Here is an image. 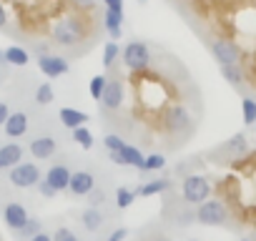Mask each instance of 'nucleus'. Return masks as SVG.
<instances>
[{
    "mask_svg": "<svg viewBox=\"0 0 256 241\" xmlns=\"http://www.w3.org/2000/svg\"><path fill=\"white\" fill-rule=\"evenodd\" d=\"M83 38H86V26H83V20L76 18V16L60 18V20L56 23V28H53V40H56L58 46H63V48H73V46H78Z\"/></svg>",
    "mask_w": 256,
    "mask_h": 241,
    "instance_id": "obj_1",
    "label": "nucleus"
},
{
    "mask_svg": "<svg viewBox=\"0 0 256 241\" xmlns=\"http://www.w3.org/2000/svg\"><path fill=\"white\" fill-rule=\"evenodd\" d=\"M120 58H123V66L131 73H141L151 66V48L144 40H131L120 50Z\"/></svg>",
    "mask_w": 256,
    "mask_h": 241,
    "instance_id": "obj_2",
    "label": "nucleus"
},
{
    "mask_svg": "<svg viewBox=\"0 0 256 241\" xmlns=\"http://www.w3.org/2000/svg\"><path fill=\"white\" fill-rule=\"evenodd\" d=\"M208 194H211L208 178H204V176H198V174H191V176L184 178L181 196H184V201H186L188 206H201V204L208 198Z\"/></svg>",
    "mask_w": 256,
    "mask_h": 241,
    "instance_id": "obj_3",
    "label": "nucleus"
},
{
    "mask_svg": "<svg viewBox=\"0 0 256 241\" xmlns=\"http://www.w3.org/2000/svg\"><path fill=\"white\" fill-rule=\"evenodd\" d=\"M196 221L204 226H224L228 221V208L218 198H206L201 206H196Z\"/></svg>",
    "mask_w": 256,
    "mask_h": 241,
    "instance_id": "obj_4",
    "label": "nucleus"
},
{
    "mask_svg": "<svg viewBox=\"0 0 256 241\" xmlns=\"http://www.w3.org/2000/svg\"><path fill=\"white\" fill-rule=\"evenodd\" d=\"M164 128H166V134H171V136H181L184 131H188L191 128V113L186 110V106H181V103H176V106H171L166 113H164Z\"/></svg>",
    "mask_w": 256,
    "mask_h": 241,
    "instance_id": "obj_5",
    "label": "nucleus"
},
{
    "mask_svg": "<svg viewBox=\"0 0 256 241\" xmlns=\"http://www.w3.org/2000/svg\"><path fill=\"white\" fill-rule=\"evenodd\" d=\"M211 56L216 58L218 66H238L241 48L228 38H216V40H211Z\"/></svg>",
    "mask_w": 256,
    "mask_h": 241,
    "instance_id": "obj_6",
    "label": "nucleus"
},
{
    "mask_svg": "<svg viewBox=\"0 0 256 241\" xmlns=\"http://www.w3.org/2000/svg\"><path fill=\"white\" fill-rule=\"evenodd\" d=\"M40 168L36 164H18L16 168H10V184L16 188H33L40 184Z\"/></svg>",
    "mask_w": 256,
    "mask_h": 241,
    "instance_id": "obj_7",
    "label": "nucleus"
},
{
    "mask_svg": "<svg viewBox=\"0 0 256 241\" xmlns=\"http://www.w3.org/2000/svg\"><path fill=\"white\" fill-rule=\"evenodd\" d=\"M38 68H40V73L48 76V78H60V76H66V73L70 70L68 60H66L63 56H53V53L40 56V58H38Z\"/></svg>",
    "mask_w": 256,
    "mask_h": 241,
    "instance_id": "obj_8",
    "label": "nucleus"
},
{
    "mask_svg": "<svg viewBox=\"0 0 256 241\" xmlns=\"http://www.w3.org/2000/svg\"><path fill=\"white\" fill-rule=\"evenodd\" d=\"M106 110H118L123 106V80L120 78H108V86L98 100Z\"/></svg>",
    "mask_w": 256,
    "mask_h": 241,
    "instance_id": "obj_9",
    "label": "nucleus"
},
{
    "mask_svg": "<svg viewBox=\"0 0 256 241\" xmlns=\"http://www.w3.org/2000/svg\"><path fill=\"white\" fill-rule=\"evenodd\" d=\"M28 218H30V216H28V211H26L23 204L8 201V204L3 206V221H6V226H8L10 231H20V228L26 226Z\"/></svg>",
    "mask_w": 256,
    "mask_h": 241,
    "instance_id": "obj_10",
    "label": "nucleus"
},
{
    "mask_svg": "<svg viewBox=\"0 0 256 241\" xmlns=\"http://www.w3.org/2000/svg\"><path fill=\"white\" fill-rule=\"evenodd\" d=\"M96 188V176L90 174V171H76L73 176H70V184H68V194L70 196H76V198H80V196H88L90 191Z\"/></svg>",
    "mask_w": 256,
    "mask_h": 241,
    "instance_id": "obj_11",
    "label": "nucleus"
},
{
    "mask_svg": "<svg viewBox=\"0 0 256 241\" xmlns=\"http://www.w3.org/2000/svg\"><path fill=\"white\" fill-rule=\"evenodd\" d=\"M110 156V161L113 164H118V166H134V168H144V161H146V156L136 148V146H123L120 151H116V154H108Z\"/></svg>",
    "mask_w": 256,
    "mask_h": 241,
    "instance_id": "obj_12",
    "label": "nucleus"
},
{
    "mask_svg": "<svg viewBox=\"0 0 256 241\" xmlns=\"http://www.w3.org/2000/svg\"><path fill=\"white\" fill-rule=\"evenodd\" d=\"M70 176H73V171H70L66 164H53V166L46 171V176H43V178L56 188V194H60V191H68Z\"/></svg>",
    "mask_w": 256,
    "mask_h": 241,
    "instance_id": "obj_13",
    "label": "nucleus"
},
{
    "mask_svg": "<svg viewBox=\"0 0 256 241\" xmlns=\"http://www.w3.org/2000/svg\"><path fill=\"white\" fill-rule=\"evenodd\" d=\"M3 131H6L8 138H20V136H26V131H28V113H26V110L10 113L8 120H6V126H3Z\"/></svg>",
    "mask_w": 256,
    "mask_h": 241,
    "instance_id": "obj_14",
    "label": "nucleus"
},
{
    "mask_svg": "<svg viewBox=\"0 0 256 241\" xmlns=\"http://www.w3.org/2000/svg\"><path fill=\"white\" fill-rule=\"evenodd\" d=\"M56 148H58V141H56L53 136H36V138L30 141V154H33V158H38V161L50 158V156L56 154Z\"/></svg>",
    "mask_w": 256,
    "mask_h": 241,
    "instance_id": "obj_15",
    "label": "nucleus"
},
{
    "mask_svg": "<svg viewBox=\"0 0 256 241\" xmlns=\"http://www.w3.org/2000/svg\"><path fill=\"white\" fill-rule=\"evenodd\" d=\"M58 118H60V124H63L66 128H70V131L83 128L88 120H90V116H88L86 110H78V108H60Z\"/></svg>",
    "mask_w": 256,
    "mask_h": 241,
    "instance_id": "obj_16",
    "label": "nucleus"
},
{
    "mask_svg": "<svg viewBox=\"0 0 256 241\" xmlns=\"http://www.w3.org/2000/svg\"><path fill=\"white\" fill-rule=\"evenodd\" d=\"M23 146L20 144H3L0 146V164H3V168H16L18 164H23Z\"/></svg>",
    "mask_w": 256,
    "mask_h": 241,
    "instance_id": "obj_17",
    "label": "nucleus"
},
{
    "mask_svg": "<svg viewBox=\"0 0 256 241\" xmlns=\"http://www.w3.org/2000/svg\"><path fill=\"white\" fill-rule=\"evenodd\" d=\"M80 224H83V228H86V231L96 234V231H100V228L106 226V214H103L100 208L88 206V208L80 214Z\"/></svg>",
    "mask_w": 256,
    "mask_h": 241,
    "instance_id": "obj_18",
    "label": "nucleus"
},
{
    "mask_svg": "<svg viewBox=\"0 0 256 241\" xmlns=\"http://www.w3.org/2000/svg\"><path fill=\"white\" fill-rule=\"evenodd\" d=\"M123 20H126V13H113V10L103 13V28L113 40H118L123 36Z\"/></svg>",
    "mask_w": 256,
    "mask_h": 241,
    "instance_id": "obj_19",
    "label": "nucleus"
},
{
    "mask_svg": "<svg viewBox=\"0 0 256 241\" xmlns=\"http://www.w3.org/2000/svg\"><path fill=\"white\" fill-rule=\"evenodd\" d=\"M174 184H171V178H151V181H146L144 186H138L136 188V194L138 196H156V194H164V191H168Z\"/></svg>",
    "mask_w": 256,
    "mask_h": 241,
    "instance_id": "obj_20",
    "label": "nucleus"
},
{
    "mask_svg": "<svg viewBox=\"0 0 256 241\" xmlns=\"http://www.w3.org/2000/svg\"><path fill=\"white\" fill-rule=\"evenodd\" d=\"M3 53H6V63L8 66H28V60H30V53L26 48H20V46H10Z\"/></svg>",
    "mask_w": 256,
    "mask_h": 241,
    "instance_id": "obj_21",
    "label": "nucleus"
},
{
    "mask_svg": "<svg viewBox=\"0 0 256 241\" xmlns=\"http://www.w3.org/2000/svg\"><path fill=\"white\" fill-rule=\"evenodd\" d=\"M43 231V221L40 218H36V216H30L28 221H26V226L20 228V231H16V238L18 241H30L36 234H40Z\"/></svg>",
    "mask_w": 256,
    "mask_h": 241,
    "instance_id": "obj_22",
    "label": "nucleus"
},
{
    "mask_svg": "<svg viewBox=\"0 0 256 241\" xmlns=\"http://www.w3.org/2000/svg\"><path fill=\"white\" fill-rule=\"evenodd\" d=\"M33 100H36L38 106H48V103H53V100H56V90H53V86H50V83H38V86H36V93H33Z\"/></svg>",
    "mask_w": 256,
    "mask_h": 241,
    "instance_id": "obj_23",
    "label": "nucleus"
},
{
    "mask_svg": "<svg viewBox=\"0 0 256 241\" xmlns=\"http://www.w3.org/2000/svg\"><path fill=\"white\" fill-rule=\"evenodd\" d=\"M246 148H248V144H246V136L244 134H236V136H231L224 144V151L231 154V156H241V154H246Z\"/></svg>",
    "mask_w": 256,
    "mask_h": 241,
    "instance_id": "obj_24",
    "label": "nucleus"
},
{
    "mask_svg": "<svg viewBox=\"0 0 256 241\" xmlns=\"http://www.w3.org/2000/svg\"><path fill=\"white\" fill-rule=\"evenodd\" d=\"M136 188H128V186H118V191H116V206L123 211V208H128L134 201H136Z\"/></svg>",
    "mask_w": 256,
    "mask_h": 241,
    "instance_id": "obj_25",
    "label": "nucleus"
},
{
    "mask_svg": "<svg viewBox=\"0 0 256 241\" xmlns=\"http://www.w3.org/2000/svg\"><path fill=\"white\" fill-rule=\"evenodd\" d=\"M221 68V76H224V80L226 83H231V86H241L244 83V70H241V66H218Z\"/></svg>",
    "mask_w": 256,
    "mask_h": 241,
    "instance_id": "obj_26",
    "label": "nucleus"
},
{
    "mask_svg": "<svg viewBox=\"0 0 256 241\" xmlns=\"http://www.w3.org/2000/svg\"><path fill=\"white\" fill-rule=\"evenodd\" d=\"M241 118H244L246 126H254L256 124V100L251 96L241 98Z\"/></svg>",
    "mask_w": 256,
    "mask_h": 241,
    "instance_id": "obj_27",
    "label": "nucleus"
},
{
    "mask_svg": "<svg viewBox=\"0 0 256 241\" xmlns=\"http://www.w3.org/2000/svg\"><path fill=\"white\" fill-rule=\"evenodd\" d=\"M106 86H108V76H106V73L93 76V78H90V83H88V93H90V98H93V100H100V96H103Z\"/></svg>",
    "mask_w": 256,
    "mask_h": 241,
    "instance_id": "obj_28",
    "label": "nucleus"
},
{
    "mask_svg": "<svg viewBox=\"0 0 256 241\" xmlns=\"http://www.w3.org/2000/svg\"><path fill=\"white\" fill-rule=\"evenodd\" d=\"M164 166H166V156H161V154H151V156H146L141 174H154V171H161Z\"/></svg>",
    "mask_w": 256,
    "mask_h": 241,
    "instance_id": "obj_29",
    "label": "nucleus"
},
{
    "mask_svg": "<svg viewBox=\"0 0 256 241\" xmlns=\"http://www.w3.org/2000/svg\"><path fill=\"white\" fill-rule=\"evenodd\" d=\"M73 141H76V144H78L83 151H90V148H93V134H90L86 126L73 131Z\"/></svg>",
    "mask_w": 256,
    "mask_h": 241,
    "instance_id": "obj_30",
    "label": "nucleus"
},
{
    "mask_svg": "<svg viewBox=\"0 0 256 241\" xmlns=\"http://www.w3.org/2000/svg\"><path fill=\"white\" fill-rule=\"evenodd\" d=\"M118 58H120V48H118V43H113V40L106 43V48H103V66L110 68Z\"/></svg>",
    "mask_w": 256,
    "mask_h": 241,
    "instance_id": "obj_31",
    "label": "nucleus"
},
{
    "mask_svg": "<svg viewBox=\"0 0 256 241\" xmlns=\"http://www.w3.org/2000/svg\"><path fill=\"white\" fill-rule=\"evenodd\" d=\"M103 146L108 148V154H116V151H120V148L126 146V141H123L120 136H116V134H108V136L103 138Z\"/></svg>",
    "mask_w": 256,
    "mask_h": 241,
    "instance_id": "obj_32",
    "label": "nucleus"
},
{
    "mask_svg": "<svg viewBox=\"0 0 256 241\" xmlns=\"http://www.w3.org/2000/svg\"><path fill=\"white\" fill-rule=\"evenodd\" d=\"M53 241H80L68 226H58L56 234H53Z\"/></svg>",
    "mask_w": 256,
    "mask_h": 241,
    "instance_id": "obj_33",
    "label": "nucleus"
},
{
    "mask_svg": "<svg viewBox=\"0 0 256 241\" xmlns=\"http://www.w3.org/2000/svg\"><path fill=\"white\" fill-rule=\"evenodd\" d=\"M88 204H90L93 208H100V206L106 204V191H103V188H100V191L93 188V191L88 194Z\"/></svg>",
    "mask_w": 256,
    "mask_h": 241,
    "instance_id": "obj_34",
    "label": "nucleus"
},
{
    "mask_svg": "<svg viewBox=\"0 0 256 241\" xmlns=\"http://www.w3.org/2000/svg\"><path fill=\"white\" fill-rule=\"evenodd\" d=\"M38 191H40V196H46V198H53L56 196V188L46 181V178H40V184H38Z\"/></svg>",
    "mask_w": 256,
    "mask_h": 241,
    "instance_id": "obj_35",
    "label": "nucleus"
},
{
    "mask_svg": "<svg viewBox=\"0 0 256 241\" xmlns=\"http://www.w3.org/2000/svg\"><path fill=\"white\" fill-rule=\"evenodd\" d=\"M106 10H113V13H123V0H103Z\"/></svg>",
    "mask_w": 256,
    "mask_h": 241,
    "instance_id": "obj_36",
    "label": "nucleus"
},
{
    "mask_svg": "<svg viewBox=\"0 0 256 241\" xmlns=\"http://www.w3.org/2000/svg\"><path fill=\"white\" fill-rule=\"evenodd\" d=\"M8 116H10V108H8V103H6V100H0V126H6Z\"/></svg>",
    "mask_w": 256,
    "mask_h": 241,
    "instance_id": "obj_37",
    "label": "nucleus"
},
{
    "mask_svg": "<svg viewBox=\"0 0 256 241\" xmlns=\"http://www.w3.org/2000/svg\"><path fill=\"white\" fill-rule=\"evenodd\" d=\"M126 236H128V228H116V231H113V234H110L106 241H123Z\"/></svg>",
    "mask_w": 256,
    "mask_h": 241,
    "instance_id": "obj_38",
    "label": "nucleus"
},
{
    "mask_svg": "<svg viewBox=\"0 0 256 241\" xmlns=\"http://www.w3.org/2000/svg\"><path fill=\"white\" fill-rule=\"evenodd\" d=\"M70 3H73L76 8L86 10V8H93V6H96V0H70Z\"/></svg>",
    "mask_w": 256,
    "mask_h": 241,
    "instance_id": "obj_39",
    "label": "nucleus"
},
{
    "mask_svg": "<svg viewBox=\"0 0 256 241\" xmlns=\"http://www.w3.org/2000/svg\"><path fill=\"white\" fill-rule=\"evenodd\" d=\"M30 241H53V236H50V234H46V231H40V234H36Z\"/></svg>",
    "mask_w": 256,
    "mask_h": 241,
    "instance_id": "obj_40",
    "label": "nucleus"
},
{
    "mask_svg": "<svg viewBox=\"0 0 256 241\" xmlns=\"http://www.w3.org/2000/svg\"><path fill=\"white\" fill-rule=\"evenodd\" d=\"M6 26H8V16H6V8L0 6V30H3Z\"/></svg>",
    "mask_w": 256,
    "mask_h": 241,
    "instance_id": "obj_41",
    "label": "nucleus"
},
{
    "mask_svg": "<svg viewBox=\"0 0 256 241\" xmlns=\"http://www.w3.org/2000/svg\"><path fill=\"white\" fill-rule=\"evenodd\" d=\"M0 66H8V63H6V53H3V50H0Z\"/></svg>",
    "mask_w": 256,
    "mask_h": 241,
    "instance_id": "obj_42",
    "label": "nucleus"
},
{
    "mask_svg": "<svg viewBox=\"0 0 256 241\" xmlns=\"http://www.w3.org/2000/svg\"><path fill=\"white\" fill-rule=\"evenodd\" d=\"M154 241H171V238H168V236H156Z\"/></svg>",
    "mask_w": 256,
    "mask_h": 241,
    "instance_id": "obj_43",
    "label": "nucleus"
},
{
    "mask_svg": "<svg viewBox=\"0 0 256 241\" xmlns=\"http://www.w3.org/2000/svg\"><path fill=\"white\" fill-rule=\"evenodd\" d=\"M241 241H251V238H241Z\"/></svg>",
    "mask_w": 256,
    "mask_h": 241,
    "instance_id": "obj_44",
    "label": "nucleus"
},
{
    "mask_svg": "<svg viewBox=\"0 0 256 241\" xmlns=\"http://www.w3.org/2000/svg\"><path fill=\"white\" fill-rule=\"evenodd\" d=\"M0 168H3V164H0Z\"/></svg>",
    "mask_w": 256,
    "mask_h": 241,
    "instance_id": "obj_45",
    "label": "nucleus"
},
{
    "mask_svg": "<svg viewBox=\"0 0 256 241\" xmlns=\"http://www.w3.org/2000/svg\"><path fill=\"white\" fill-rule=\"evenodd\" d=\"M194 241H196V238H194Z\"/></svg>",
    "mask_w": 256,
    "mask_h": 241,
    "instance_id": "obj_46",
    "label": "nucleus"
}]
</instances>
